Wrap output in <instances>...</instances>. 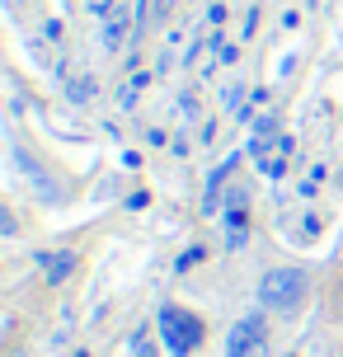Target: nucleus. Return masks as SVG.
I'll return each instance as SVG.
<instances>
[{
  "label": "nucleus",
  "instance_id": "nucleus-14",
  "mask_svg": "<svg viewBox=\"0 0 343 357\" xmlns=\"http://www.w3.org/2000/svg\"><path fill=\"white\" fill-rule=\"evenodd\" d=\"M240 357H268V343H259V348H250V353H240Z\"/></svg>",
  "mask_w": 343,
  "mask_h": 357
},
{
  "label": "nucleus",
  "instance_id": "nucleus-11",
  "mask_svg": "<svg viewBox=\"0 0 343 357\" xmlns=\"http://www.w3.org/2000/svg\"><path fill=\"white\" fill-rule=\"evenodd\" d=\"M198 259H202V245H193V250H183V254H179V264H174V268H179V273H188V268L198 264Z\"/></svg>",
  "mask_w": 343,
  "mask_h": 357
},
{
  "label": "nucleus",
  "instance_id": "nucleus-13",
  "mask_svg": "<svg viewBox=\"0 0 343 357\" xmlns=\"http://www.w3.org/2000/svg\"><path fill=\"white\" fill-rule=\"evenodd\" d=\"M151 10H155V19H165L169 15V0H151Z\"/></svg>",
  "mask_w": 343,
  "mask_h": 357
},
{
  "label": "nucleus",
  "instance_id": "nucleus-4",
  "mask_svg": "<svg viewBox=\"0 0 343 357\" xmlns=\"http://www.w3.org/2000/svg\"><path fill=\"white\" fill-rule=\"evenodd\" d=\"M259 343H268V324H264V315H245L226 334V357H240V353H250V348H259Z\"/></svg>",
  "mask_w": 343,
  "mask_h": 357
},
{
  "label": "nucleus",
  "instance_id": "nucleus-12",
  "mask_svg": "<svg viewBox=\"0 0 343 357\" xmlns=\"http://www.w3.org/2000/svg\"><path fill=\"white\" fill-rule=\"evenodd\" d=\"M179 113H183V118H193V113H198V99H193V94H179Z\"/></svg>",
  "mask_w": 343,
  "mask_h": 357
},
{
  "label": "nucleus",
  "instance_id": "nucleus-8",
  "mask_svg": "<svg viewBox=\"0 0 343 357\" xmlns=\"http://www.w3.org/2000/svg\"><path fill=\"white\" fill-rule=\"evenodd\" d=\"M146 80H151V75H146V71H137V75H132V80H127L123 89H118V104H123V108H132V104H137V94L146 89Z\"/></svg>",
  "mask_w": 343,
  "mask_h": 357
},
{
  "label": "nucleus",
  "instance_id": "nucleus-9",
  "mask_svg": "<svg viewBox=\"0 0 343 357\" xmlns=\"http://www.w3.org/2000/svg\"><path fill=\"white\" fill-rule=\"evenodd\" d=\"M132 357H155V343H151V329H137V334H132Z\"/></svg>",
  "mask_w": 343,
  "mask_h": 357
},
{
  "label": "nucleus",
  "instance_id": "nucleus-10",
  "mask_svg": "<svg viewBox=\"0 0 343 357\" xmlns=\"http://www.w3.org/2000/svg\"><path fill=\"white\" fill-rule=\"evenodd\" d=\"M221 104H226V113H240V108H245V85H231L221 94Z\"/></svg>",
  "mask_w": 343,
  "mask_h": 357
},
{
  "label": "nucleus",
  "instance_id": "nucleus-5",
  "mask_svg": "<svg viewBox=\"0 0 343 357\" xmlns=\"http://www.w3.org/2000/svg\"><path fill=\"white\" fill-rule=\"evenodd\" d=\"M221 226H226V245L240 250L245 245V231H250V212H245V188H231L226 193V212H221Z\"/></svg>",
  "mask_w": 343,
  "mask_h": 357
},
{
  "label": "nucleus",
  "instance_id": "nucleus-7",
  "mask_svg": "<svg viewBox=\"0 0 343 357\" xmlns=\"http://www.w3.org/2000/svg\"><path fill=\"white\" fill-rule=\"evenodd\" d=\"M66 99H71V104H90L94 99V75H75V80H66Z\"/></svg>",
  "mask_w": 343,
  "mask_h": 357
},
{
  "label": "nucleus",
  "instance_id": "nucleus-15",
  "mask_svg": "<svg viewBox=\"0 0 343 357\" xmlns=\"http://www.w3.org/2000/svg\"><path fill=\"white\" fill-rule=\"evenodd\" d=\"M10 357H24V353H19V348H15V353H10Z\"/></svg>",
  "mask_w": 343,
  "mask_h": 357
},
{
  "label": "nucleus",
  "instance_id": "nucleus-1",
  "mask_svg": "<svg viewBox=\"0 0 343 357\" xmlns=\"http://www.w3.org/2000/svg\"><path fill=\"white\" fill-rule=\"evenodd\" d=\"M306 296V273L301 268H273L259 278V301L264 310H277V315H291Z\"/></svg>",
  "mask_w": 343,
  "mask_h": 357
},
{
  "label": "nucleus",
  "instance_id": "nucleus-2",
  "mask_svg": "<svg viewBox=\"0 0 343 357\" xmlns=\"http://www.w3.org/2000/svg\"><path fill=\"white\" fill-rule=\"evenodd\" d=\"M160 339L169 343L174 357H188L202 343V320L188 315L183 305H160Z\"/></svg>",
  "mask_w": 343,
  "mask_h": 357
},
{
  "label": "nucleus",
  "instance_id": "nucleus-6",
  "mask_svg": "<svg viewBox=\"0 0 343 357\" xmlns=\"http://www.w3.org/2000/svg\"><path fill=\"white\" fill-rule=\"evenodd\" d=\"M38 268H43V278H47V282H66V278H71L75 273V254L71 250H56V254H38Z\"/></svg>",
  "mask_w": 343,
  "mask_h": 357
},
{
  "label": "nucleus",
  "instance_id": "nucleus-3",
  "mask_svg": "<svg viewBox=\"0 0 343 357\" xmlns=\"http://www.w3.org/2000/svg\"><path fill=\"white\" fill-rule=\"evenodd\" d=\"M127 33H137V15H127L123 5L113 0L109 10H104V29H99L104 52H123V47H127Z\"/></svg>",
  "mask_w": 343,
  "mask_h": 357
}]
</instances>
